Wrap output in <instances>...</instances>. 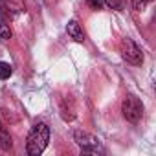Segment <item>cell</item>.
I'll return each instance as SVG.
<instances>
[{"instance_id": "cell-7", "label": "cell", "mask_w": 156, "mask_h": 156, "mask_svg": "<svg viewBox=\"0 0 156 156\" xmlns=\"http://www.w3.org/2000/svg\"><path fill=\"white\" fill-rule=\"evenodd\" d=\"M0 39L2 41L11 39V30H9V24H6V20H0Z\"/></svg>"}, {"instance_id": "cell-5", "label": "cell", "mask_w": 156, "mask_h": 156, "mask_svg": "<svg viewBox=\"0 0 156 156\" xmlns=\"http://www.w3.org/2000/svg\"><path fill=\"white\" fill-rule=\"evenodd\" d=\"M66 31H68V35L75 42H83L85 41V31H83V28L79 26V22H77V20H70L66 24Z\"/></svg>"}, {"instance_id": "cell-6", "label": "cell", "mask_w": 156, "mask_h": 156, "mask_svg": "<svg viewBox=\"0 0 156 156\" xmlns=\"http://www.w3.org/2000/svg\"><path fill=\"white\" fill-rule=\"evenodd\" d=\"M11 147H13L11 134H9V130L6 129V125L0 121V149H2V151H9Z\"/></svg>"}, {"instance_id": "cell-8", "label": "cell", "mask_w": 156, "mask_h": 156, "mask_svg": "<svg viewBox=\"0 0 156 156\" xmlns=\"http://www.w3.org/2000/svg\"><path fill=\"white\" fill-rule=\"evenodd\" d=\"M11 73H13V68H11L8 62H2V61H0V79H8Z\"/></svg>"}, {"instance_id": "cell-3", "label": "cell", "mask_w": 156, "mask_h": 156, "mask_svg": "<svg viewBox=\"0 0 156 156\" xmlns=\"http://www.w3.org/2000/svg\"><path fill=\"white\" fill-rule=\"evenodd\" d=\"M119 51H121V57H123L127 62H130V64L140 66V64L143 62V53H141V50H140L138 44H136L134 41H130V39H123V41H121Z\"/></svg>"}, {"instance_id": "cell-10", "label": "cell", "mask_w": 156, "mask_h": 156, "mask_svg": "<svg viewBox=\"0 0 156 156\" xmlns=\"http://www.w3.org/2000/svg\"><path fill=\"white\" fill-rule=\"evenodd\" d=\"M85 2L92 8V9H101L103 6H105V2L103 0H85Z\"/></svg>"}, {"instance_id": "cell-1", "label": "cell", "mask_w": 156, "mask_h": 156, "mask_svg": "<svg viewBox=\"0 0 156 156\" xmlns=\"http://www.w3.org/2000/svg\"><path fill=\"white\" fill-rule=\"evenodd\" d=\"M50 141V127L46 123H35L26 140V152L30 156H39Z\"/></svg>"}, {"instance_id": "cell-11", "label": "cell", "mask_w": 156, "mask_h": 156, "mask_svg": "<svg viewBox=\"0 0 156 156\" xmlns=\"http://www.w3.org/2000/svg\"><path fill=\"white\" fill-rule=\"evenodd\" d=\"M110 9H121V0H103Z\"/></svg>"}, {"instance_id": "cell-2", "label": "cell", "mask_w": 156, "mask_h": 156, "mask_svg": "<svg viewBox=\"0 0 156 156\" xmlns=\"http://www.w3.org/2000/svg\"><path fill=\"white\" fill-rule=\"evenodd\" d=\"M121 112H123V118L130 123H138L141 114H143V105L141 101L136 98V96H127L123 99V105H121Z\"/></svg>"}, {"instance_id": "cell-9", "label": "cell", "mask_w": 156, "mask_h": 156, "mask_svg": "<svg viewBox=\"0 0 156 156\" xmlns=\"http://www.w3.org/2000/svg\"><path fill=\"white\" fill-rule=\"evenodd\" d=\"M151 2H152V0H132V8L136 11H143L147 8V4H151Z\"/></svg>"}, {"instance_id": "cell-4", "label": "cell", "mask_w": 156, "mask_h": 156, "mask_svg": "<svg viewBox=\"0 0 156 156\" xmlns=\"http://www.w3.org/2000/svg\"><path fill=\"white\" fill-rule=\"evenodd\" d=\"M73 140H75V143L81 147V151L83 152H90V154H96L98 151H99V140L94 136V134H90V132H85V130H75L73 132Z\"/></svg>"}, {"instance_id": "cell-12", "label": "cell", "mask_w": 156, "mask_h": 156, "mask_svg": "<svg viewBox=\"0 0 156 156\" xmlns=\"http://www.w3.org/2000/svg\"><path fill=\"white\" fill-rule=\"evenodd\" d=\"M6 17H9V9L4 6L2 0H0V20H6Z\"/></svg>"}]
</instances>
